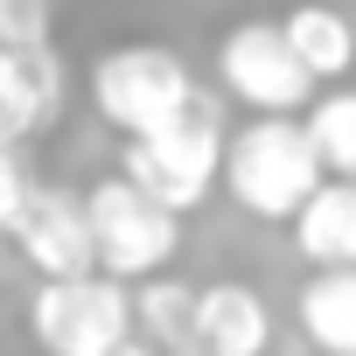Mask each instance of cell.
<instances>
[{
  "label": "cell",
  "mask_w": 356,
  "mask_h": 356,
  "mask_svg": "<svg viewBox=\"0 0 356 356\" xmlns=\"http://www.w3.org/2000/svg\"><path fill=\"white\" fill-rule=\"evenodd\" d=\"M328 182V161L307 133V119L293 112H259L252 126L231 133V154H224V196L259 217V224H293L300 203Z\"/></svg>",
  "instance_id": "6da1fadb"
},
{
  "label": "cell",
  "mask_w": 356,
  "mask_h": 356,
  "mask_svg": "<svg viewBox=\"0 0 356 356\" xmlns=\"http://www.w3.org/2000/svg\"><path fill=\"white\" fill-rule=\"evenodd\" d=\"M224 154H231V140H224V112H217V98L210 91H196L175 119H161V126H147V133H126V175L140 189H154L168 210H196L217 182H224Z\"/></svg>",
  "instance_id": "7a4b0ae2"
},
{
  "label": "cell",
  "mask_w": 356,
  "mask_h": 356,
  "mask_svg": "<svg viewBox=\"0 0 356 356\" xmlns=\"http://www.w3.org/2000/svg\"><path fill=\"white\" fill-rule=\"evenodd\" d=\"M133 280L91 266V273H56L29 300V335L49 356H119L140 328V307L126 293Z\"/></svg>",
  "instance_id": "3957f363"
},
{
  "label": "cell",
  "mask_w": 356,
  "mask_h": 356,
  "mask_svg": "<svg viewBox=\"0 0 356 356\" xmlns=\"http://www.w3.org/2000/svg\"><path fill=\"white\" fill-rule=\"evenodd\" d=\"M91 224H98V266L119 280L168 273L175 245H182V210H168L154 189H140L126 168L91 182Z\"/></svg>",
  "instance_id": "277c9868"
},
{
  "label": "cell",
  "mask_w": 356,
  "mask_h": 356,
  "mask_svg": "<svg viewBox=\"0 0 356 356\" xmlns=\"http://www.w3.org/2000/svg\"><path fill=\"white\" fill-rule=\"evenodd\" d=\"M189 98H196L189 63L175 49H161V42H126V49H105L91 63V105L119 133H147V126L175 119Z\"/></svg>",
  "instance_id": "5b68a950"
},
{
  "label": "cell",
  "mask_w": 356,
  "mask_h": 356,
  "mask_svg": "<svg viewBox=\"0 0 356 356\" xmlns=\"http://www.w3.org/2000/svg\"><path fill=\"white\" fill-rule=\"evenodd\" d=\"M217 77L252 112H300V105H314V84H321L307 70V56L293 49L286 22H238L217 42Z\"/></svg>",
  "instance_id": "8992f818"
},
{
  "label": "cell",
  "mask_w": 356,
  "mask_h": 356,
  "mask_svg": "<svg viewBox=\"0 0 356 356\" xmlns=\"http://www.w3.org/2000/svg\"><path fill=\"white\" fill-rule=\"evenodd\" d=\"M8 245L35 266V280H56V273H91V266H98L91 196H70V189H35V196L8 217Z\"/></svg>",
  "instance_id": "52a82bcc"
},
{
  "label": "cell",
  "mask_w": 356,
  "mask_h": 356,
  "mask_svg": "<svg viewBox=\"0 0 356 356\" xmlns=\"http://www.w3.org/2000/svg\"><path fill=\"white\" fill-rule=\"evenodd\" d=\"M63 112V63L49 42L0 49V140H29L42 119Z\"/></svg>",
  "instance_id": "ba28073f"
},
{
  "label": "cell",
  "mask_w": 356,
  "mask_h": 356,
  "mask_svg": "<svg viewBox=\"0 0 356 356\" xmlns=\"http://www.w3.org/2000/svg\"><path fill=\"white\" fill-rule=\"evenodd\" d=\"M273 342V314L245 280H210L196 307V349L210 356H259Z\"/></svg>",
  "instance_id": "9c48e42d"
},
{
  "label": "cell",
  "mask_w": 356,
  "mask_h": 356,
  "mask_svg": "<svg viewBox=\"0 0 356 356\" xmlns=\"http://www.w3.org/2000/svg\"><path fill=\"white\" fill-rule=\"evenodd\" d=\"M293 245L314 266H356V175H328V182L300 203Z\"/></svg>",
  "instance_id": "30bf717a"
},
{
  "label": "cell",
  "mask_w": 356,
  "mask_h": 356,
  "mask_svg": "<svg viewBox=\"0 0 356 356\" xmlns=\"http://www.w3.org/2000/svg\"><path fill=\"white\" fill-rule=\"evenodd\" d=\"M300 335L328 356H356V266H314L300 286Z\"/></svg>",
  "instance_id": "8fae6325"
},
{
  "label": "cell",
  "mask_w": 356,
  "mask_h": 356,
  "mask_svg": "<svg viewBox=\"0 0 356 356\" xmlns=\"http://www.w3.org/2000/svg\"><path fill=\"white\" fill-rule=\"evenodd\" d=\"M280 22H286V35H293V49L307 56L314 77L335 84V77L356 70V22L342 8H328V0H300V8H286Z\"/></svg>",
  "instance_id": "7c38bea8"
},
{
  "label": "cell",
  "mask_w": 356,
  "mask_h": 356,
  "mask_svg": "<svg viewBox=\"0 0 356 356\" xmlns=\"http://www.w3.org/2000/svg\"><path fill=\"white\" fill-rule=\"evenodd\" d=\"M133 307H140V335L161 342V349H196V307H203V286H182L168 273H147L133 280Z\"/></svg>",
  "instance_id": "4fadbf2b"
},
{
  "label": "cell",
  "mask_w": 356,
  "mask_h": 356,
  "mask_svg": "<svg viewBox=\"0 0 356 356\" xmlns=\"http://www.w3.org/2000/svg\"><path fill=\"white\" fill-rule=\"evenodd\" d=\"M307 133H314L328 175H356V84L349 91H321L307 105Z\"/></svg>",
  "instance_id": "5bb4252c"
},
{
  "label": "cell",
  "mask_w": 356,
  "mask_h": 356,
  "mask_svg": "<svg viewBox=\"0 0 356 356\" xmlns=\"http://www.w3.org/2000/svg\"><path fill=\"white\" fill-rule=\"evenodd\" d=\"M0 35L8 42H49V0H0Z\"/></svg>",
  "instance_id": "9a60e30c"
}]
</instances>
